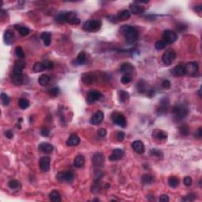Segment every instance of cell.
Listing matches in <instances>:
<instances>
[{
    "instance_id": "2e32d148",
    "label": "cell",
    "mask_w": 202,
    "mask_h": 202,
    "mask_svg": "<svg viewBox=\"0 0 202 202\" xmlns=\"http://www.w3.org/2000/svg\"><path fill=\"white\" fill-rule=\"evenodd\" d=\"M132 148H133V149L134 150V152H136L137 153H138V154H143L145 152V145L144 143L141 141L137 140L134 141L132 143Z\"/></svg>"
},
{
    "instance_id": "8992f818",
    "label": "cell",
    "mask_w": 202,
    "mask_h": 202,
    "mask_svg": "<svg viewBox=\"0 0 202 202\" xmlns=\"http://www.w3.org/2000/svg\"><path fill=\"white\" fill-rule=\"evenodd\" d=\"M111 119H112L113 122H115L116 125H118V126H121V127L122 128L126 127V125H127L126 117L124 116L122 113L117 112V111L113 112L112 114H111Z\"/></svg>"
},
{
    "instance_id": "f1b7e54d",
    "label": "cell",
    "mask_w": 202,
    "mask_h": 202,
    "mask_svg": "<svg viewBox=\"0 0 202 202\" xmlns=\"http://www.w3.org/2000/svg\"><path fill=\"white\" fill-rule=\"evenodd\" d=\"M130 11L128 10H124L121 11L117 15V18L118 21H126L130 18Z\"/></svg>"
},
{
    "instance_id": "91938a15",
    "label": "cell",
    "mask_w": 202,
    "mask_h": 202,
    "mask_svg": "<svg viewBox=\"0 0 202 202\" xmlns=\"http://www.w3.org/2000/svg\"><path fill=\"white\" fill-rule=\"evenodd\" d=\"M146 94L148 95V97H154V95H155V90L153 89H149L148 90Z\"/></svg>"
},
{
    "instance_id": "d590c367",
    "label": "cell",
    "mask_w": 202,
    "mask_h": 202,
    "mask_svg": "<svg viewBox=\"0 0 202 202\" xmlns=\"http://www.w3.org/2000/svg\"><path fill=\"white\" fill-rule=\"evenodd\" d=\"M101 190V185H100V180H95L93 186H92V193H98Z\"/></svg>"
},
{
    "instance_id": "4fadbf2b",
    "label": "cell",
    "mask_w": 202,
    "mask_h": 202,
    "mask_svg": "<svg viewBox=\"0 0 202 202\" xmlns=\"http://www.w3.org/2000/svg\"><path fill=\"white\" fill-rule=\"evenodd\" d=\"M50 164H51V158L48 156H43L40 159V170L43 172H47L50 170Z\"/></svg>"
},
{
    "instance_id": "ab89813d",
    "label": "cell",
    "mask_w": 202,
    "mask_h": 202,
    "mask_svg": "<svg viewBox=\"0 0 202 202\" xmlns=\"http://www.w3.org/2000/svg\"><path fill=\"white\" fill-rule=\"evenodd\" d=\"M168 184H169V186L172 188H175L179 185V179L176 177H171L168 179Z\"/></svg>"
},
{
    "instance_id": "8fae6325",
    "label": "cell",
    "mask_w": 202,
    "mask_h": 202,
    "mask_svg": "<svg viewBox=\"0 0 202 202\" xmlns=\"http://www.w3.org/2000/svg\"><path fill=\"white\" fill-rule=\"evenodd\" d=\"M92 161L95 167L97 168H102L104 165V162H105V158L103 153L101 152H97L93 155V158H92Z\"/></svg>"
},
{
    "instance_id": "6da1fadb",
    "label": "cell",
    "mask_w": 202,
    "mask_h": 202,
    "mask_svg": "<svg viewBox=\"0 0 202 202\" xmlns=\"http://www.w3.org/2000/svg\"><path fill=\"white\" fill-rule=\"evenodd\" d=\"M58 23H69L71 25H79L81 21L77 15L73 12H61L55 16Z\"/></svg>"
},
{
    "instance_id": "c3c4849f",
    "label": "cell",
    "mask_w": 202,
    "mask_h": 202,
    "mask_svg": "<svg viewBox=\"0 0 202 202\" xmlns=\"http://www.w3.org/2000/svg\"><path fill=\"white\" fill-rule=\"evenodd\" d=\"M195 198H196L195 194H193V193H190V194L186 195L185 197H182V200H183V201H193V200H195Z\"/></svg>"
},
{
    "instance_id": "7bdbcfd3",
    "label": "cell",
    "mask_w": 202,
    "mask_h": 202,
    "mask_svg": "<svg viewBox=\"0 0 202 202\" xmlns=\"http://www.w3.org/2000/svg\"><path fill=\"white\" fill-rule=\"evenodd\" d=\"M1 101H2V104L4 106H7L10 104V98L8 97V95H6L4 93H1Z\"/></svg>"
},
{
    "instance_id": "9f6ffc18",
    "label": "cell",
    "mask_w": 202,
    "mask_h": 202,
    "mask_svg": "<svg viewBox=\"0 0 202 202\" xmlns=\"http://www.w3.org/2000/svg\"><path fill=\"white\" fill-rule=\"evenodd\" d=\"M40 133L42 135L43 137H48L50 134V130L47 128L44 127L42 129H41V131H40Z\"/></svg>"
},
{
    "instance_id": "74e56055",
    "label": "cell",
    "mask_w": 202,
    "mask_h": 202,
    "mask_svg": "<svg viewBox=\"0 0 202 202\" xmlns=\"http://www.w3.org/2000/svg\"><path fill=\"white\" fill-rule=\"evenodd\" d=\"M15 28L18 30L19 33H20L21 36H22V37H26V36H27V35L29 33V29H28L27 27H23V26L16 25V26H15Z\"/></svg>"
},
{
    "instance_id": "f35d334b",
    "label": "cell",
    "mask_w": 202,
    "mask_h": 202,
    "mask_svg": "<svg viewBox=\"0 0 202 202\" xmlns=\"http://www.w3.org/2000/svg\"><path fill=\"white\" fill-rule=\"evenodd\" d=\"M8 186L11 189H19L21 188V184L18 180L14 179V180H10L8 182Z\"/></svg>"
},
{
    "instance_id": "7dc6e473",
    "label": "cell",
    "mask_w": 202,
    "mask_h": 202,
    "mask_svg": "<svg viewBox=\"0 0 202 202\" xmlns=\"http://www.w3.org/2000/svg\"><path fill=\"white\" fill-rule=\"evenodd\" d=\"M166 45H167V44L164 42V40H159V41H157V42L156 43L155 47L156 49L157 50H162L164 49V48H165Z\"/></svg>"
},
{
    "instance_id": "83f0119b",
    "label": "cell",
    "mask_w": 202,
    "mask_h": 202,
    "mask_svg": "<svg viewBox=\"0 0 202 202\" xmlns=\"http://www.w3.org/2000/svg\"><path fill=\"white\" fill-rule=\"evenodd\" d=\"M172 73L173 75H175V77H182L186 75L185 73V69H184V66H182V65H178V66H175L172 69Z\"/></svg>"
},
{
    "instance_id": "484cf974",
    "label": "cell",
    "mask_w": 202,
    "mask_h": 202,
    "mask_svg": "<svg viewBox=\"0 0 202 202\" xmlns=\"http://www.w3.org/2000/svg\"><path fill=\"white\" fill-rule=\"evenodd\" d=\"M40 38L45 46L48 47L51 43V33L49 32H44L40 35Z\"/></svg>"
},
{
    "instance_id": "680465c9",
    "label": "cell",
    "mask_w": 202,
    "mask_h": 202,
    "mask_svg": "<svg viewBox=\"0 0 202 202\" xmlns=\"http://www.w3.org/2000/svg\"><path fill=\"white\" fill-rule=\"evenodd\" d=\"M5 136L7 137V138L11 139L14 137V133L12 130H7V131L5 132Z\"/></svg>"
},
{
    "instance_id": "f907efd6",
    "label": "cell",
    "mask_w": 202,
    "mask_h": 202,
    "mask_svg": "<svg viewBox=\"0 0 202 202\" xmlns=\"http://www.w3.org/2000/svg\"><path fill=\"white\" fill-rule=\"evenodd\" d=\"M183 182L186 186H190L192 185V183H193V179H191V177L186 176V177H185V179H184V180H183Z\"/></svg>"
},
{
    "instance_id": "277c9868",
    "label": "cell",
    "mask_w": 202,
    "mask_h": 202,
    "mask_svg": "<svg viewBox=\"0 0 202 202\" xmlns=\"http://www.w3.org/2000/svg\"><path fill=\"white\" fill-rule=\"evenodd\" d=\"M101 22L100 20H89L87 21L83 25V29L89 33H96L99 31L101 28Z\"/></svg>"
},
{
    "instance_id": "8d00e7d4",
    "label": "cell",
    "mask_w": 202,
    "mask_h": 202,
    "mask_svg": "<svg viewBox=\"0 0 202 202\" xmlns=\"http://www.w3.org/2000/svg\"><path fill=\"white\" fill-rule=\"evenodd\" d=\"M18 105L22 109L26 110L29 108L30 104H29V101L27 100V99L21 98L20 100H18Z\"/></svg>"
},
{
    "instance_id": "603a6c76",
    "label": "cell",
    "mask_w": 202,
    "mask_h": 202,
    "mask_svg": "<svg viewBox=\"0 0 202 202\" xmlns=\"http://www.w3.org/2000/svg\"><path fill=\"white\" fill-rule=\"evenodd\" d=\"M96 80V76L93 73H88L82 76V81L84 82L85 85H92L95 82Z\"/></svg>"
},
{
    "instance_id": "ba28073f",
    "label": "cell",
    "mask_w": 202,
    "mask_h": 202,
    "mask_svg": "<svg viewBox=\"0 0 202 202\" xmlns=\"http://www.w3.org/2000/svg\"><path fill=\"white\" fill-rule=\"evenodd\" d=\"M163 39L167 44H171L175 43L178 39V35L175 32L171 30H165L163 33Z\"/></svg>"
},
{
    "instance_id": "6f0895ef",
    "label": "cell",
    "mask_w": 202,
    "mask_h": 202,
    "mask_svg": "<svg viewBox=\"0 0 202 202\" xmlns=\"http://www.w3.org/2000/svg\"><path fill=\"white\" fill-rule=\"evenodd\" d=\"M159 201L160 202H168L169 201V197H168V195L163 194L161 195L159 198Z\"/></svg>"
},
{
    "instance_id": "f6af8a7d",
    "label": "cell",
    "mask_w": 202,
    "mask_h": 202,
    "mask_svg": "<svg viewBox=\"0 0 202 202\" xmlns=\"http://www.w3.org/2000/svg\"><path fill=\"white\" fill-rule=\"evenodd\" d=\"M15 54H16L17 57H18L19 58H23L25 57V53H24L22 47L20 46H18L15 48Z\"/></svg>"
},
{
    "instance_id": "6125c7cd",
    "label": "cell",
    "mask_w": 202,
    "mask_h": 202,
    "mask_svg": "<svg viewBox=\"0 0 202 202\" xmlns=\"http://www.w3.org/2000/svg\"><path fill=\"white\" fill-rule=\"evenodd\" d=\"M194 10L200 12V11H201V6H197L196 7H194Z\"/></svg>"
},
{
    "instance_id": "ee69618b",
    "label": "cell",
    "mask_w": 202,
    "mask_h": 202,
    "mask_svg": "<svg viewBox=\"0 0 202 202\" xmlns=\"http://www.w3.org/2000/svg\"><path fill=\"white\" fill-rule=\"evenodd\" d=\"M132 77L130 76V74L129 73H126V74H124L123 76L122 77V78H121V81L123 85H127L129 84V82L131 81Z\"/></svg>"
},
{
    "instance_id": "9c48e42d",
    "label": "cell",
    "mask_w": 202,
    "mask_h": 202,
    "mask_svg": "<svg viewBox=\"0 0 202 202\" xmlns=\"http://www.w3.org/2000/svg\"><path fill=\"white\" fill-rule=\"evenodd\" d=\"M102 97L103 95L100 92L97 91V90H91V91L88 93L86 101H87L88 104H92L93 103L97 102V100H100Z\"/></svg>"
},
{
    "instance_id": "11a10c76",
    "label": "cell",
    "mask_w": 202,
    "mask_h": 202,
    "mask_svg": "<svg viewBox=\"0 0 202 202\" xmlns=\"http://www.w3.org/2000/svg\"><path fill=\"white\" fill-rule=\"evenodd\" d=\"M162 87L165 89H169L170 88H171V82H170V81L164 80L162 82Z\"/></svg>"
},
{
    "instance_id": "1f68e13d",
    "label": "cell",
    "mask_w": 202,
    "mask_h": 202,
    "mask_svg": "<svg viewBox=\"0 0 202 202\" xmlns=\"http://www.w3.org/2000/svg\"><path fill=\"white\" fill-rule=\"evenodd\" d=\"M49 199L53 202H61L62 198H61L60 193H58L56 190H53L50 193Z\"/></svg>"
},
{
    "instance_id": "e575fe53",
    "label": "cell",
    "mask_w": 202,
    "mask_h": 202,
    "mask_svg": "<svg viewBox=\"0 0 202 202\" xmlns=\"http://www.w3.org/2000/svg\"><path fill=\"white\" fill-rule=\"evenodd\" d=\"M50 80H51V78H50V77L48 76V75L43 74V75H41L40 77H39L38 82L40 85L44 86H44L47 85L49 84Z\"/></svg>"
},
{
    "instance_id": "d4e9b609",
    "label": "cell",
    "mask_w": 202,
    "mask_h": 202,
    "mask_svg": "<svg viewBox=\"0 0 202 202\" xmlns=\"http://www.w3.org/2000/svg\"><path fill=\"white\" fill-rule=\"evenodd\" d=\"M39 149L44 153H51L54 149L52 145L47 143V142H43L39 145Z\"/></svg>"
},
{
    "instance_id": "681fc988",
    "label": "cell",
    "mask_w": 202,
    "mask_h": 202,
    "mask_svg": "<svg viewBox=\"0 0 202 202\" xmlns=\"http://www.w3.org/2000/svg\"><path fill=\"white\" fill-rule=\"evenodd\" d=\"M43 62H44V66H45L46 69H51L54 67V63H53V62H51V61L45 60Z\"/></svg>"
},
{
    "instance_id": "d6a6232c",
    "label": "cell",
    "mask_w": 202,
    "mask_h": 202,
    "mask_svg": "<svg viewBox=\"0 0 202 202\" xmlns=\"http://www.w3.org/2000/svg\"><path fill=\"white\" fill-rule=\"evenodd\" d=\"M154 181H155L154 177L151 175H149V174H145V175H142L141 177L142 183L145 184V185H150V184L153 183Z\"/></svg>"
},
{
    "instance_id": "e0dca14e",
    "label": "cell",
    "mask_w": 202,
    "mask_h": 202,
    "mask_svg": "<svg viewBox=\"0 0 202 202\" xmlns=\"http://www.w3.org/2000/svg\"><path fill=\"white\" fill-rule=\"evenodd\" d=\"M153 137L160 141H165L168 139V134L165 131H163L161 129H155L152 133Z\"/></svg>"
},
{
    "instance_id": "4316f807",
    "label": "cell",
    "mask_w": 202,
    "mask_h": 202,
    "mask_svg": "<svg viewBox=\"0 0 202 202\" xmlns=\"http://www.w3.org/2000/svg\"><path fill=\"white\" fill-rule=\"evenodd\" d=\"M137 90V92L141 94H144V93H147L148 90L149 89H148V85H146V83L143 81H140L137 82V84L136 85Z\"/></svg>"
},
{
    "instance_id": "bcb514c9",
    "label": "cell",
    "mask_w": 202,
    "mask_h": 202,
    "mask_svg": "<svg viewBox=\"0 0 202 202\" xmlns=\"http://www.w3.org/2000/svg\"><path fill=\"white\" fill-rule=\"evenodd\" d=\"M179 133L182 135H183V136H187V135H189V130L188 126H186V125H182V126H181L180 127H179Z\"/></svg>"
},
{
    "instance_id": "30bf717a",
    "label": "cell",
    "mask_w": 202,
    "mask_h": 202,
    "mask_svg": "<svg viewBox=\"0 0 202 202\" xmlns=\"http://www.w3.org/2000/svg\"><path fill=\"white\" fill-rule=\"evenodd\" d=\"M185 69V73L189 76H194L198 71L199 66L197 62H189L186 65V66H184Z\"/></svg>"
},
{
    "instance_id": "7402d4cb",
    "label": "cell",
    "mask_w": 202,
    "mask_h": 202,
    "mask_svg": "<svg viewBox=\"0 0 202 202\" xmlns=\"http://www.w3.org/2000/svg\"><path fill=\"white\" fill-rule=\"evenodd\" d=\"M4 41H5L6 44H7V45H10L14 41V33L12 30H6V31L4 33Z\"/></svg>"
},
{
    "instance_id": "836d02e7",
    "label": "cell",
    "mask_w": 202,
    "mask_h": 202,
    "mask_svg": "<svg viewBox=\"0 0 202 202\" xmlns=\"http://www.w3.org/2000/svg\"><path fill=\"white\" fill-rule=\"evenodd\" d=\"M129 99V93L126 91H121L118 92V100L121 103H126L127 102Z\"/></svg>"
},
{
    "instance_id": "60d3db41",
    "label": "cell",
    "mask_w": 202,
    "mask_h": 202,
    "mask_svg": "<svg viewBox=\"0 0 202 202\" xmlns=\"http://www.w3.org/2000/svg\"><path fill=\"white\" fill-rule=\"evenodd\" d=\"M33 70L35 71V72H37V73H38V72H42V71L44 70H46L45 69V66H44V62H36V63L34 64V66H33Z\"/></svg>"
},
{
    "instance_id": "5b68a950",
    "label": "cell",
    "mask_w": 202,
    "mask_h": 202,
    "mask_svg": "<svg viewBox=\"0 0 202 202\" xmlns=\"http://www.w3.org/2000/svg\"><path fill=\"white\" fill-rule=\"evenodd\" d=\"M74 174L70 171H61L56 175V179L58 182H71L74 179Z\"/></svg>"
},
{
    "instance_id": "94428289",
    "label": "cell",
    "mask_w": 202,
    "mask_h": 202,
    "mask_svg": "<svg viewBox=\"0 0 202 202\" xmlns=\"http://www.w3.org/2000/svg\"><path fill=\"white\" fill-rule=\"evenodd\" d=\"M197 136H198L199 138H200L202 137V129L201 127H200L198 129V132H197Z\"/></svg>"
},
{
    "instance_id": "f5cc1de1",
    "label": "cell",
    "mask_w": 202,
    "mask_h": 202,
    "mask_svg": "<svg viewBox=\"0 0 202 202\" xmlns=\"http://www.w3.org/2000/svg\"><path fill=\"white\" fill-rule=\"evenodd\" d=\"M97 134H98V136L100 137H105L106 135H107V130H106L105 129H104V128H100V129H99L98 131H97Z\"/></svg>"
},
{
    "instance_id": "f546056e",
    "label": "cell",
    "mask_w": 202,
    "mask_h": 202,
    "mask_svg": "<svg viewBox=\"0 0 202 202\" xmlns=\"http://www.w3.org/2000/svg\"><path fill=\"white\" fill-rule=\"evenodd\" d=\"M86 62V55L84 51H81L78 54L77 58L74 60L73 63L75 65H77V66H80V65H82V64H84L85 62Z\"/></svg>"
},
{
    "instance_id": "ffe728a7",
    "label": "cell",
    "mask_w": 202,
    "mask_h": 202,
    "mask_svg": "<svg viewBox=\"0 0 202 202\" xmlns=\"http://www.w3.org/2000/svg\"><path fill=\"white\" fill-rule=\"evenodd\" d=\"M25 68H26V63L23 61H16L13 68V73L22 74Z\"/></svg>"
},
{
    "instance_id": "4dcf8cb0",
    "label": "cell",
    "mask_w": 202,
    "mask_h": 202,
    "mask_svg": "<svg viewBox=\"0 0 202 202\" xmlns=\"http://www.w3.org/2000/svg\"><path fill=\"white\" fill-rule=\"evenodd\" d=\"M73 164H74L75 168H82L85 164V157L81 155L77 156L73 161Z\"/></svg>"
},
{
    "instance_id": "5bb4252c",
    "label": "cell",
    "mask_w": 202,
    "mask_h": 202,
    "mask_svg": "<svg viewBox=\"0 0 202 202\" xmlns=\"http://www.w3.org/2000/svg\"><path fill=\"white\" fill-rule=\"evenodd\" d=\"M104 118V113L101 111H98L91 117V118H90V122H91V124H93V125H99V124H100L103 122Z\"/></svg>"
},
{
    "instance_id": "db71d44e",
    "label": "cell",
    "mask_w": 202,
    "mask_h": 202,
    "mask_svg": "<svg viewBox=\"0 0 202 202\" xmlns=\"http://www.w3.org/2000/svg\"><path fill=\"white\" fill-rule=\"evenodd\" d=\"M116 137L118 141H122L124 140V138H125V133L122 131L118 132L116 135Z\"/></svg>"
},
{
    "instance_id": "7a4b0ae2",
    "label": "cell",
    "mask_w": 202,
    "mask_h": 202,
    "mask_svg": "<svg viewBox=\"0 0 202 202\" xmlns=\"http://www.w3.org/2000/svg\"><path fill=\"white\" fill-rule=\"evenodd\" d=\"M121 34L125 37L126 41L129 43L136 42L138 38V31L134 27L129 25H124L119 29Z\"/></svg>"
},
{
    "instance_id": "ac0fdd59",
    "label": "cell",
    "mask_w": 202,
    "mask_h": 202,
    "mask_svg": "<svg viewBox=\"0 0 202 202\" xmlns=\"http://www.w3.org/2000/svg\"><path fill=\"white\" fill-rule=\"evenodd\" d=\"M11 81L15 85H22L24 82V77L22 74H19V73H15L12 72L10 75Z\"/></svg>"
},
{
    "instance_id": "3957f363",
    "label": "cell",
    "mask_w": 202,
    "mask_h": 202,
    "mask_svg": "<svg viewBox=\"0 0 202 202\" xmlns=\"http://www.w3.org/2000/svg\"><path fill=\"white\" fill-rule=\"evenodd\" d=\"M172 113L177 118L182 119L186 118L189 114V108L185 104H179L172 108Z\"/></svg>"
},
{
    "instance_id": "d6986e66",
    "label": "cell",
    "mask_w": 202,
    "mask_h": 202,
    "mask_svg": "<svg viewBox=\"0 0 202 202\" xmlns=\"http://www.w3.org/2000/svg\"><path fill=\"white\" fill-rule=\"evenodd\" d=\"M129 9H130V12L133 14H141L145 12V8L135 2L129 6Z\"/></svg>"
},
{
    "instance_id": "7c38bea8",
    "label": "cell",
    "mask_w": 202,
    "mask_h": 202,
    "mask_svg": "<svg viewBox=\"0 0 202 202\" xmlns=\"http://www.w3.org/2000/svg\"><path fill=\"white\" fill-rule=\"evenodd\" d=\"M168 109H169V100L168 98H163L160 100V104L157 107V113H159L160 115H164L168 112Z\"/></svg>"
},
{
    "instance_id": "cb8c5ba5",
    "label": "cell",
    "mask_w": 202,
    "mask_h": 202,
    "mask_svg": "<svg viewBox=\"0 0 202 202\" xmlns=\"http://www.w3.org/2000/svg\"><path fill=\"white\" fill-rule=\"evenodd\" d=\"M134 69V67L132 64H130L129 62H125L120 66V72L121 73L126 74V73H132Z\"/></svg>"
},
{
    "instance_id": "b9f144b4",
    "label": "cell",
    "mask_w": 202,
    "mask_h": 202,
    "mask_svg": "<svg viewBox=\"0 0 202 202\" xmlns=\"http://www.w3.org/2000/svg\"><path fill=\"white\" fill-rule=\"evenodd\" d=\"M59 93H60V90L58 87H53L47 91V93L52 97H56L59 94Z\"/></svg>"
},
{
    "instance_id": "44dd1931",
    "label": "cell",
    "mask_w": 202,
    "mask_h": 202,
    "mask_svg": "<svg viewBox=\"0 0 202 202\" xmlns=\"http://www.w3.org/2000/svg\"><path fill=\"white\" fill-rule=\"evenodd\" d=\"M80 141V137L77 134L73 133L69 137V138L66 141V145L68 146H77L79 145Z\"/></svg>"
},
{
    "instance_id": "52a82bcc",
    "label": "cell",
    "mask_w": 202,
    "mask_h": 202,
    "mask_svg": "<svg viewBox=\"0 0 202 202\" xmlns=\"http://www.w3.org/2000/svg\"><path fill=\"white\" fill-rule=\"evenodd\" d=\"M176 58V53L173 49H168L164 53L162 56V62L166 66H169Z\"/></svg>"
},
{
    "instance_id": "9a60e30c",
    "label": "cell",
    "mask_w": 202,
    "mask_h": 202,
    "mask_svg": "<svg viewBox=\"0 0 202 202\" xmlns=\"http://www.w3.org/2000/svg\"><path fill=\"white\" fill-rule=\"evenodd\" d=\"M123 150L120 149H115L113 150L112 153L110 155L109 160L112 161V162L113 161H118V160H120L123 157Z\"/></svg>"
},
{
    "instance_id": "816d5d0a",
    "label": "cell",
    "mask_w": 202,
    "mask_h": 202,
    "mask_svg": "<svg viewBox=\"0 0 202 202\" xmlns=\"http://www.w3.org/2000/svg\"><path fill=\"white\" fill-rule=\"evenodd\" d=\"M151 153L152 154L153 156H154L158 157V158H161V157H163L162 152H161L158 149H152Z\"/></svg>"
}]
</instances>
